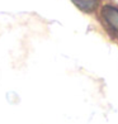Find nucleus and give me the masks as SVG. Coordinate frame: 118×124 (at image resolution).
Listing matches in <instances>:
<instances>
[{
  "instance_id": "obj_1",
  "label": "nucleus",
  "mask_w": 118,
  "mask_h": 124,
  "mask_svg": "<svg viewBox=\"0 0 118 124\" xmlns=\"http://www.w3.org/2000/svg\"><path fill=\"white\" fill-rule=\"evenodd\" d=\"M100 16L110 32L118 37V8L113 5H104L100 10Z\"/></svg>"
},
{
  "instance_id": "obj_2",
  "label": "nucleus",
  "mask_w": 118,
  "mask_h": 124,
  "mask_svg": "<svg viewBox=\"0 0 118 124\" xmlns=\"http://www.w3.org/2000/svg\"><path fill=\"white\" fill-rule=\"evenodd\" d=\"M74 5L84 13H93L98 8L99 0H71Z\"/></svg>"
}]
</instances>
